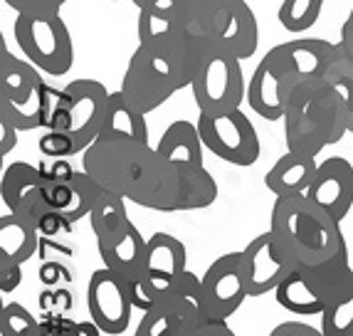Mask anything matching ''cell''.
I'll use <instances>...</instances> for the list:
<instances>
[{
    "instance_id": "obj_1",
    "label": "cell",
    "mask_w": 353,
    "mask_h": 336,
    "mask_svg": "<svg viewBox=\"0 0 353 336\" xmlns=\"http://www.w3.org/2000/svg\"><path fill=\"white\" fill-rule=\"evenodd\" d=\"M82 168L104 190L124 195L129 203L156 208L173 166L141 141H104L97 139L82 154Z\"/></svg>"
},
{
    "instance_id": "obj_2",
    "label": "cell",
    "mask_w": 353,
    "mask_h": 336,
    "mask_svg": "<svg viewBox=\"0 0 353 336\" xmlns=\"http://www.w3.org/2000/svg\"><path fill=\"white\" fill-rule=\"evenodd\" d=\"M270 230L294 267L321 265L348 248L341 223L331 218L324 208H319L306 193L282 195L274 201Z\"/></svg>"
},
{
    "instance_id": "obj_3",
    "label": "cell",
    "mask_w": 353,
    "mask_h": 336,
    "mask_svg": "<svg viewBox=\"0 0 353 336\" xmlns=\"http://www.w3.org/2000/svg\"><path fill=\"white\" fill-rule=\"evenodd\" d=\"M136 35H139V45L159 62L161 70L171 75L178 89L193 84L210 45L205 37L195 35L183 20L163 18L146 10H139Z\"/></svg>"
},
{
    "instance_id": "obj_4",
    "label": "cell",
    "mask_w": 353,
    "mask_h": 336,
    "mask_svg": "<svg viewBox=\"0 0 353 336\" xmlns=\"http://www.w3.org/2000/svg\"><path fill=\"white\" fill-rule=\"evenodd\" d=\"M12 37L20 52L42 75L62 77L74 65V40L67 23L57 15H18L12 23Z\"/></svg>"
},
{
    "instance_id": "obj_5",
    "label": "cell",
    "mask_w": 353,
    "mask_h": 336,
    "mask_svg": "<svg viewBox=\"0 0 353 336\" xmlns=\"http://www.w3.org/2000/svg\"><path fill=\"white\" fill-rule=\"evenodd\" d=\"M203 282L195 272L185 270L173 284L171 295L148 312H141V322L134 336H181L190 326L208 322Z\"/></svg>"
},
{
    "instance_id": "obj_6",
    "label": "cell",
    "mask_w": 353,
    "mask_h": 336,
    "mask_svg": "<svg viewBox=\"0 0 353 336\" xmlns=\"http://www.w3.org/2000/svg\"><path fill=\"white\" fill-rule=\"evenodd\" d=\"M190 92H193L195 106L201 112L212 114L240 109L242 101L248 99V82H245V72H242V59L232 57L210 42L201 70L190 84Z\"/></svg>"
},
{
    "instance_id": "obj_7",
    "label": "cell",
    "mask_w": 353,
    "mask_h": 336,
    "mask_svg": "<svg viewBox=\"0 0 353 336\" xmlns=\"http://www.w3.org/2000/svg\"><path fill=\"white\" fill-rule=\"evenodd\" d=\"M195 124L201 129L205 148L220 161H228L240 168H250L259 161L262 144L252 119L242 112V106L230 112H201Z\"/></svg>"
},
{
    "instance_id": "obj_8",
    "label": "cell",
    "mask_w": 353,
    "mask_h": 336,
    "mask_svg": "<svg viewBox=\"0 0 353 336\" xmlns=\"http://www.w3.org/2000/svg\"><path fill=\"white\" fill-rule=\"evenodd\" d=\"M87 309L89 319L104 334L119 336L129 329L134 302H131L129 284L109 267H99L92 272L87 284Z\"/></svg>"
},
{
    "instance_id": "obj_9",
    "label": "cell",
    "mask_w": 353,
    "mask_h": 336,
    "mask_svg": "<svg viewBox=\"0 0 353 336\" xmlns=\"http://www.w3.org/2000/svg\"><path fill=\"white\" fill-rule=\"evenodd\" d=\"M67 92V134L74 136L79 154L99 139L112 92L97 79H72Z\"/></svg>"
},
{
    "instance_id": "obj_10",
    "label": "cell",
    "mask_w": 353,
    "mask_h": 336,
    "mask_svg": "<svg viewBox=\"0 0 353 336\" xmlns=\"http://www.w3.org/2000/svg\"><path fill=\"white\" fill-rule=\"evenodd\" d=\"M292 97V82L279 45L259 59L248 79V104L257 117L267 121H282L287 101Z\"/></svg>"
},
{
    "instance_id": "obj_11",
    "label": "cell",
    "mask_w": 353,
    "mask_h": 336,
    "mask_svg": "<svg viewBox=\"0 0 353 336\" xmlns=\"http://www.w3.org/2000/svg\"><path fill=\"white\" fill-rule=\"evenodd\" d=\"M205 309L210 319H230L242 302L248 299V277L242 267V250L240 253H225L205 270L201 277Z\"/></svg>"
},
{
    "instance_id": "obj_12",
    "label": "cell",
    "mask_w": 353,
    "mask_h": 336,
    "mask_svg": "<svg viewBox=\"0 0 353 336\" xmlns=\"http://www.w3.org/2000/svg\"><path fill=\"white\" fill-rule=\"evenodd\" d=\"M121 92L139 112L151 114L181 89L173 82L171 75L161 70L159 62L139 45L134 50V55H131L129 65H126L124 79H121Z\"/></svg>"
},
{
    "instance_id": "obj_13",
    "label": "cell",
    "mask_w": 353,
    "mask_h": 336,
    "mask_svg": "<svg viewBox=\"0 0 353 336\" xmlns=\"http://www.w3.org/2000/svg\"><path fill=\"white\" fill-rule=\"evenodd\" d=\"M218 201V181L205 166H173L165 188L153 210L185 213L203 210Z\"/></svg>"
},
{
    "instance_id": "obj_14",
    "label": "cell",
    "mask_w": 353,
    "mask_h": 336,
    "mask_svg": "<svg viewBox=\"0 0 353 336\" xmlns=\"http://www.w3.org/2000/svg\"><path fill=\"white\" fill-rule=\"evenodd\" d=\"M242 267L248 277L250 297H265L267 292H274L279 282L294 270L272 230L259 233L248 242V248L242 250Z\"/></svg>"
},
{
    "instance_id": "obj_15",
    "label": "cell",
    "mask_w": 353,
    "mask_h": 336,
    "mask_svg": "<svg viewBox=\"0 0 353 336\" xmlns=\"http://www.w3.org/2000/svg\"><path fill=\"white\" fill-rule=\"evenodd\" d=\"M306 195L341 223L353 210V164L343 156L321 161Z\"/></svg>"
},
{
    "instance_id": "obj_16",
    "label": "cell",
    "mask_w": 353,
    "mask_h": 336,
    "mask_svg": "<svg viewBox=\"0 0 353 336\" xmlns=\"http://www.w3.org/2000/svg\"><path fill=\"white\" fill-rule=\"evenodd\" d=\"M0 198L10 213L25 215L35 223L37 215L48 208L45 186H42L37 166L28 164V161H12L10 166H6L3 178H0Z\"/></svg>"
},
{
    "instance_id": "obj_17",
    "label": "cell",
    "mask_w": 353,
    "mask_h": 336,
    "mask_svg": "<svg viewBox=\"0 0 353 336\" xmlns=\"http://www.w3.org/2000/svg\"><path fill=\"white\" fill-rule=\"evenodd\" d=\"M210 42L237 59H250L257 52L259 25L248 0H225L223 20Z\"/></svg>"
},
{
    "instance_id": "obj_18",
    "label": "cell",
    "mask_w": 353,
    "mask_h": 336,
    "mask_svg": "<svg viewBox=\"0 0 353 336\" xmlns=\"http://www.w3.org/2000/svg\"><path fill=\"white\" fill-rule=\"evenodd\" d=\"M146 245L148 240L141 235V230L131 220L119 233L97 240L104 267L117 272L126 284L134 282L143 272V267H146Z\"/></svg>"
},
{
    "instance_id": "obj_19",
    "label": "cell",
    "mask_w": 353,
    "mask_h": 336,
    "mask_svg": "<svg viewBox=\"0 0 353 336\" xmlns=\"http://www.w3.org/2000/svg\"><path fill=\"white\" fill-rule=\"evenodd\" d=\"M42 84V72L30 59L10 55L6 40H0V104H23Z\"/></svg>"
},
{
    "instance_id": "obj_20",
    "label": "cell",
    "mask_w": 353,
    "mask_h": 336,
    "mask_svg": "<svg viewBox=\"0 0 353 336\" xmlns=\"http://www.w3.org/2000/svg\"><path fill=\"white\" fill-rule=\"evenodd\" d=\"M185 270H188L185 245L168 233H153L146 245V267H143V272L163 287L173 289V284L178 282V277Z\"/></svg>"
},
{
    "instance_id": "obj_21",
    "label": "cell",
    "mask_w": 353,
    "mask_h": 336,
    "mask_svg": "<svg viewBox=\"0 0 353 336\" xmlns=\"http://www.w3.org/2000/svg\"><path fill=\"white\" fill-rule=\"evenodd\" d=\"M319 161L316 156L296 154V151H287L274 161L270 171L265 173V186L267 190L282 198V195H299L306 193L312 186L314 176H316Z\"/></svg>"
},
{
    "instance_id": "obj_22",
    "label": "cell",
    "mask_w": 353,
    "mask_h": 336,
    "mask_svg": "<svg viewBox=\"0 0 353 336\" xmlns=\"http://www.w3.org/2000/svg\"><path fill=\"white\" fill-rule=\"evenodd\" d=\"M156 151L171 166H205L203 164L205 144H203L201 129L188 119H178L165 126L156 144Z\"/></svg>"
},
{
    "instance_id": "obj_23",
    "label": "cell",
    "mask_w": 353,
    "mask_h": 336,
    "mask_svg": "<svg viewBox=\"0 0 353 336\" xmlns=\"http://www.w3.org/2000/svg\"><path fill=\"white\" fill-rule=\"evenodd\" d=\"M99 139H104V141L148 144L146 114L139 112V109L126 99L121 89L112 92V97H109V109H106V119H104V126H101Z\"/></svg>"
},
{
    "instance_id": "obj_24",
    "label": "cell",
    "mask_w": 353,
    "mask_h": 336,
    "mask_svg": "<svg viewBox=\"0 0 353 336\" xmlns=\"http://www.w3.org/2000/svg\"><path fill=\"white\" fill-rule=\"evenodd\" d=\"M40 230L32 220L18 213H3L0 215V257L25 265L30 257H35L40 250Z\"/></svg>"
},
{
    "instance_id": "obj_25",
    "label": "cell",
    "mask_w": 353,
    "mask_h": 336,
    "mask_svg": "<svg viewBox=\"0 0 353 336\" xmlns=\"http://www.w3.org/2000/svg\"><path fill=\"white\" fill-rule=\"evenodd\" d=\"M274 299L282 309L299 314V317H316L326 307V299L312 282V277L306 275L304 267H294L279 282V287L274 289Z\"/></svg>"
},
{
    "instance_id": "obj_26",
    "label": "cell",
    "mask_w": 353,
    "mask_h": 336,
    "mask_svg": "<svg viewBox=\"0 0 353 336\" xmlns=\"http://www.w3.org/2000/svg\"><path fill=\"white\" fill-rule=\"evenodd\" d=\"M282 121H284V141H287V151H296V154H306V156H319L326 146H329L324 131L319 129L304 112H287Z\"/></svg>"
},
{
    "instance_id": "obj_27",
    "label": "cell",
    "mask_w": 353,
    "mask_h": 336,
    "mask_svg": "<svg viewBox=\"0 0 353 336\" xmlns=\"http://www.w3.org/2000/svg\"><path fill=\"white\" fill-rule=\"evenodd\" d=\"M129 208H126V198L112 190H104L99 195V201L94 203L92 213H89V225H92V233L97 235V240L101 237H109L114 233H119L129 223Z\"/></svg>"
},
{
    "instance_id": "obj_28",
    "label": "cell",
    "mask_w": 353,
    "mask_h": 336,
    "mask_svg": "<svg viewBox=\"0 0 353 336\" xmlns=\"http://www.w3.org/2000/svg\"><path fill=\"white\" fill-rule=\"evenodd\" d=\"M304 270H306V275L312 277V282L316 284V289L321 292V297H324L326 302H329L336 292H341V289L353 279V267H351V257H348V248L341 250L336 257L321 262V265L304 267Z\"/></svg>"
},
{
    "instance_id": "obj_29",
    "label": "cell",
    "mask_w": 353,
    "mask_h": 336,
    "mask_svg": "<svg viewBox=\"0 0 353 336\" xmlns=\"http://www.w3.org/2000/svg\"><path fill=\"white\" fill-rule=\"evenodd\" d=\"M319 317L326 336H353V279L326 302Z\"/></svg>"
},
{
    "instance_id": "obj_30",
    "label": "cell",
    "mask_w": 353,
    "mask_h": 336,
    "mask_svg": "<svg viewBox=\"0 0 353 336\" xmlns=\"http://www.w3.org/2000/svg\"><path fill=\"white\" fill-rule=\"evenodd\" d=\"M326 0H282L277 20L289 35H304L321 18Z\"/></svg>"
},
{
    "instance_id": "obj_31",
    "label": "cell",
    "mask_w": 353,
    "mask_h": 336,
    "mask_svg": "<svg viewBox=\"0 0 353 336\" xmlns=\"http://www.w3.org/2000/svg\"><path fill=\"white\" fill-rule=\"evenodd\" d=\"M225 12V0H185L183 3V23L198 37L212 40Z\"/></svg>"
},
{
    "instance_id": "obj_32",
    "label": "cell",
    "mask_w": 353,
    "mask_h": 336,
    "mask_svg": "<svg viewBox=\"0 0 353 336\" xmlns=\"http://www.w3.org/2000/svg\"><path fill=\"white\" fill-rule=\"evenodd\" d=\"M101 193H104V188L84 168L77 171L70 183V203H67L62 215L67 220H72V223H79L82 218H89V213H92L94 203L99 201Z\"/></svg>"
},
{
    "instance_id": "obj_33",
    "label": "cell",
    "mask_w": 353,
    "mask_h": 336,
    "mask_svg": "<svg viewBox=\"0 0 353 336\" xmlns=\"http://www.w3.org/2000/svg\"><path fill=\"white\" fill-rule=\"evenodd\" d=\"M339 45V42H336ZM326 79L331 87L339 92V97L346 104L348 114V134H353V59L343 55L341 50H336L334 59H331L329 70H326Z\"/></svg>"
},
{
    "instance_id": "obj_34",
    "label": "cell",
    "mask_w": 353,
    "mask_h": 336,
    "mask_svg": "<svg viewBox=\"0 0 353 336\" xmlns=\"http://www.w3.org/2000/svg\"><path fill=\"white\" fill-rule=\"evenodd\" d=\"M40 326L35 314H30L20 302H6L0 309V336H32Z\"/></svg>"
},
{
    "instance_id": "obj_35",
    "label": "cell",
    "mask_w": 353,
    "mask_h": 336,
    "mask_svg": "<svg viewBox=\"0 0 353 336\" xmlns=\"http://www.w3.org/2000/svg\"><path fill=\"white\" fill-rule=\"evenodd\" d=\"M104 331L92 322V319H84V322H74V319H67V314H48L45 322H40L37 331L32 336H101Z\"/></svg>"
},
{
    "instance_id": "obj_36",
    "label": "cell",
    "mask_w": 353,
    "mask_h": 336,
    "mask_svg": "<svg viewBox=\"0 0 353 336\" xmlns=\"http://www.w3.org/2000/svg\"><path fill=\"white\" fill-rule=\"evenodd\" d=\"M37 146H40V154L48 156V159H72L74 154H79L74 136L67 134V131L48 129L40 136Z\"/></svg>"
},
{
    "instance_id": "obj_37",
    "label": "cell",
    "mask_w": 353,
    "mask_h": 336,
    "mask_svg": "<svg viewBox=\"0 0 353 336\" xmlns=\"http://www.w3.org/2000/svg\"><path fill=\"white\" fill-rule=\"evenodd\" d=\"M37 304L45 314H70L74 307V297L67 287H45L37 297Z\"/></svg>"
},
{
    "instance_id": "obj_38",
    "label": "cell",
    "mask_w": 353,
    "mask_h": 336,
    "mask_svg": "<svg viewBox=\"0 0 353 336\" xmlns=\"http://www.w3.org/2000/svg\"><path fill=\"white\" fill-rule=\"evenodd\" d=\"M35 225L42 237H57V235H65V233H72V225L74 223L67 220L59 210H54L52 206H48L37 215Z\"/></svg>"
},
{
    "instance_id": "obj_39",
    "label": "cell",
    "mask_w": 353,
    "mask_h": 336,
    "mask_svg": "<svg viewBox=\"0 0 353 336\" xmlns=\"http://www.w3.org/2000/svg\"><path fill=\"white\" fill-rule=\"evenodd\" d=\"M37 171L42 176V183H67L74 178L77 168L70 164V159H45L37 164Z\"/></svg>"
},
{
    "instance_id": "obj_40",
    "label": "cell",
    "mask_w": 353,
    "mask_h": 336,
    "mask_svg": "<svg viewBox=\"0 0 353 336\" xmlns=\"http://www.w3.org/2000/svg\"><path fill=\"white\" fill-rule=\"evenodd\" d=\"M18 15H57L67 0H3Z\"/></svg>"
},
{
    "instance_id": "obj_41",
    "label": "cell",
    "mask_w": 353,
    "mask_h": 336,
    "mask_svg": "<svg viewBox=\"0 0 353 336\" xmlns=\"http://www.w3.org/2000/svg\"><path fill=\"white\" fill-rule=\"evenodd\" d=\"M139 10L156 12V15H163V18H176L183 20V3L185 0H131Z\"/></svg>"
},
{
    "instance_id": "obj_42",
    "label": "cell",
    "mask_w": 353,
    "mask_h": 336,
    "mask_svg": "<svg viewBox=\"0 0 353 336\" xmlns=\"http://www.w3.org/2000/svg\"><path fill=\"white\" fill-rule=\"evenodd\" d=\"M37 277H40L42 287H59V284H72V272L67 270L62 262H52V259H45L37 270Z\"/></svg>"
},
{
    "instance_id": "obj_43",
    "label": "cell",
    "mask_w": 353,
    "mask_h": 336,
    "mask_svg": "<svg viewBox=\"0 0 353 336\" xmlns=\"http://www.w3.org/2000/svg\"><path fill=\"white\" fill-rule=\"evenodd\" d=\"M20 282H23V265L0 257V292L10 295L20 287Z\"/></svg>"
},
{
    "instance_id": "obj_44",
    "label": "cell",
    "mask_w": 353,
    "mask_h": 336,
    "mask_svg": "<svg viewBox=\"0 0 353 336\" xmlns=\"http://www.w3.org/2000/svg\"><path fill=\"white\" fill-rule=\"evenodd\" d=\"M181 336H237V334L228 326V319H208L203 324H195L188 331H183Z\"/></svg>"
},
{
    "instance_id": "obj_45",
    "label": "cell",
    "mask_w": 353,
    "mask_h": 336,
    "mask_svg": "<svg viewBox=\"0 0 353 336\" xmlns=\"http://www.w3.org/2000/svg\"><path fill=\"white\" fill-rule=\"evenodd\" d=\"M270 336H326L321 329L304 324V322H282L270 331Z\"/></svg>"
},
{
    "instance_id": "obj_46",
    "label": "cell",
    "mask_w": 353,
    "mask_h": 336,
    "mask_svg": "<svg viewBox=\"0 0 353 336\" xmlns=\"http://www.w3.org/2000/svg\"><path fill=\"white\" fill-rule=\"evenodd\" d=\"M18 134L20 131L8 121V119L0 117V156L6 159L12 148L18 146Z\"/></svg>"
},
{
    "instance_id": "obj_47",
    "label": "cell",
    "mask_w": 353,
    "mask_h": 336,
    "mask_svg": "<svg viewBox=\"0 0 353 336\" xmlns=\"http://www.w3.org/2000/svg\"><path fill=\"white\" fill-rule=\"evenodd\" d=\"M339 50L353 59V8H351V12L346 15V20H343V25H341V40H339Z\"/></svg>"
}]
</instances>
